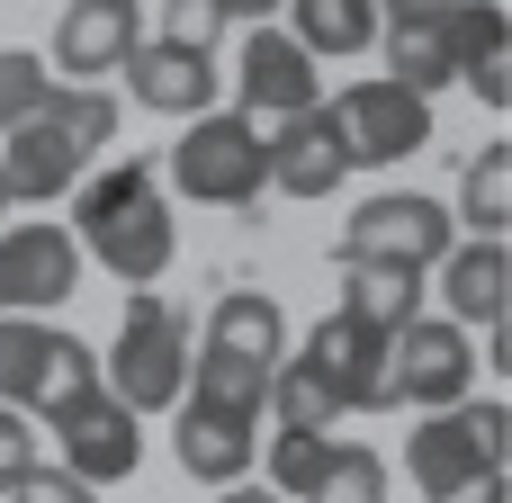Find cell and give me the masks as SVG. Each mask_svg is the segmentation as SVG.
Returning a JSON list of instances; mask_svg holds the SVG:
<instances>
[{"instance_id": "obj_1", "label": "cell", "mask_w": 512, "mask_h": 503, "mask_svg": "<svg viewBox=\"0 0 512 503\" xmlns=\"http://www.w3.org/2000/svg\"><path fill=\"white\" fill-rule=\"evenodd\" d=\"M72 243L81 261H99L117 288H153L180 252V225H171V198H162V171L153 162H108L72 189Z\"/></svg>"}, {"instance_id": "obj_2", "label": "cell", "mask_w": 512, "mask_h": 503, "mask_svg": "<svg viewBox=\"0 0 512 503\" xmlns=\"http://www.w3.org/2000/svg\"><path fill=\"white\" fill-rule=\"evenodd\" d=\"M117 144V99L108 90H54L45 117L9 126V153H0V189L9 207H45V198H72L90 180V162Z\"/></svg>"}, {"instance_id": "obj_3", "label": "cell", "mask_w": 512, "mask_h": 503, "mask_svg": "<svg viewBox=\"0 0 512 503\" xmlns=\"http://www.w3.org/2000/svg\"><path fill=\"white\" fill-rule=\"evenodd\" d=\"M189 306H171L162 288H126V315H117V351L99 360V387L126 405V414H171L189 396Z\"/></svg>"}, {"instance_id": "obj_4", "label": "cell", "mask_w": 512, "mask_h": 503, "mask_svg": "<svg viewBox=\"0 0 512 503\" xmlns=\"http://www.w3.org/2000/svg\"><path fill=\"white\" fill-rule=\"evenodd\" d=\"M99 387V351L81 342V333H63V324H45V315H0V405L9 414H63V405H81Z\"/></svg>"}, {"instance_id": "obj_5", "label": "cell", "mask_w": 512, "mask_h": 503, "mask_svg": "<svg viewBox=\"0 0 512 503\" xmlns=\"http://www.w3.org/2000/svg\"><path fill=\"white\" fill-rule=\"evenodd\" d=\"M162 180H171L180 198H198V207H252V198L270 189V144H261V126H252L243 108H207V117L180 126Z\"/></svg>"}, {"instance_id": "obj_6", "label": "cell", "mask_w": 512, "mask_h": 503, "mask_svg": "<svg viewBox=\"0 0 512 503\" xmlns=\"http://www.w3.org/2000/svg\"><path fill=\"white\" fill-rule=\"evenodd\" d=\"M504 459H512V405L504 396L441 405V414H423V432H405V477L423 495H441V486H459L477 468H504Z\"/></svg>"}, {"instance_id": "obj_7", "label": "cell", "mask_w": 512, "mask_h": 503, "mask_svg": "<svg viewBox=\"0 0 512 503\" xmlns=\"http://www.w3.org/2000/svg\"><path fill=\"white\" fill-rule=\"evenodd\" d=\"M450 243H459V225H450V207L423 198V189H378V198H360L351 225H342V261H387V270H423V279H432V261H441Z\"/></svg>"}, {"instance_id": "obj_8", "label": "cell", "mask_w": 512, "mask_h": 503, "mask_svg": "<svg viewBox=\"0 0 512 503\" xmlns=\"http://www.w3.org/2000/svg\"><path fill=\"white\" fill-rule=\"evenodd\" d=\"M468 387H477V342L450 315H414L405 333H387V396L396 405L441 414V405H468Z\"/></svg>"}, {"instance_id": "obj_9", "label": "cell", "mask_w": 512, "mask_h": 503, "mask_svg": "<svg viewBox=\"0 0 512 503\" xmlns=\"http://www.w3.org/2000/svg\"><path fill=\"white\" fill-rule=\"evenodd\" d=\"M333 126H342V153H351V171L369 162V171H387V162H405V153H423L432 144V99H414L405 81H351L342 99H333Z\"/></svg>"}, {"instance_id": "obj_10", "label": "cell", "mask_w": 512, "mask_h": 503, "mask_svg": "<svg viewBox=\"0 0 512 503\" xmlns=\"http://www.w3.org/2000/svg\"><path fill=\"white\" fill-rule=\"evenodd\" d=\"M45 432L63 450V477H81V486H126L144 468V414H126L108 387H90L81 405H63Z\"/></svg>"}, {"instance_id": "obj_11", "label": "cell", "mask_w": 512, "mask_h": 503, "mask_svg": "<svg viewBox=\"0 0 512 503\" xmlns=\"http://www.w3.org/2000/svg\"><path fill=\"white\" fill-rule=\"evenodd\" d=\"M81 243L72 225L54 216H27V225H0V315H45L81 288Z\"/></svg>"}, {"instance_id": "obj_12", "label": "cell", "mask_w": 512, "mask_h": 503, "mask_svg": "<svg viewBox=\"0 0 512 503\" xmlns=\"http://www.w3.org/2000/svg\"><path fill=\"white\" fill-rule=\"evenodd\" d=\"M234 99H243L252 126H279V117L324 108V72H315V54L288 27H252L243 54H234Z\"/></svg>"}, {"instance_id": "obj_13", "label": "cell", "mask_w": 512, "mask_h": 503, "mask_svg": "<svg viewBox=\"0 0 512 503\" xmlns=\"http://www.w3.org/2000/svg\"><path fill=\"white\" fill-rule=\"evenodd\" d=\"M297 360L333 387L342 414H396V396H387V333H369V324H351V315H324V324L297 342Z\"/></svg>"}, {"instance_id": "obj_14", "label": "cell", "mask_w": 512, "mask_h": 503, "mask_svg": "<svg viewBox=\"0 0 512 503\" xmlns=\"http://www.w3.org/2000/svg\"><path fill=\"white\" fill-rule=\"evenodd\" d=\"M135 45H144V0H72L54 18V72H72V90H99L108 72H126Z\"/></svg>"}, {"instance_id": "obj_15", "label": "cell", "mask_w": 512, "mask_h": 503, "mask_svg": "<svg viewBox=\"0 0 512 503\" xmlns=\"http://www.w3.org/2000/svg\"><path fill=\"white\" fill-rule=\"evenodd\" d=\"M126 90H135V108H153V117H207L216 108V90H225V72H216V54H189V45H171V36H144L135 54H126Z\"/></svg>"}, {"instance_id": "obj_16", "label": "cell", "mask_w": 512, "mask_h": 503, "mask_svg": "<svg viewBox=\"0 0 512 503\" xmlns=\"http://www.w3.org/2000/svg\"><path fill=\"white\" fill-rule=\"evenodd\" d=\"M261 144H270V189H279V198H333V189L351 180V153H342L333 108L279 117V126H261Z\"/></svg>"}, {"instance_id": "obj_17", "label": "cell", "mask_w": 512, "mask_h": 503, "mask_svg": "<svg viewBox=\"0 0 512 503\" xmlns=\"http://www.w3.org/2000/svg\"><path fill=\"white\" fill-rule=\"evenodd\" d=\"M432 279H441V306H450V324L459 333H486V324H504L512 306V252L504 243H450L441 261H432Z\"/></svg>"}, {"instance_id": "obj_18", "label": "cell", "mask_w": 512, "mask_h": 503, "mask_svg": "<svg viewBox=\"0 0 512 503\" xmlns=\"http://www.w3.org/2000/svg\"><path fill=\"white\" fill-rule=\"evenodd\" d=\"M171 414H180L171 450H180V468L198 486H243L252 477V459H261V423L252 414H216V405H171Z\"/></svg>"}, {"instance_id": "obj_19", "label": "cell", "mask_w": 512, "mask_h": 503, "mask_svg": "<svg viewBox=\"0 0 512 503\" xmlns=\"http://www.w3.org/2000/svg\"><path fill=\"white\" fill-rule=\"evenodd\" d=\"M378 45H387V81H405L414 99H432V90L459 81L450 9H396V18H378Z\"/></svg>"}, {"instance_id": "obj_20", "label": "cell", "mask_w": 512, "mask_h": 503, "mask_svg": "<svg viewBox=\"0 0 512 503\" xmlns=\"http://www.w3.org/2000/svg\"><path fill=\"white\" fill-rule=\"evenodd\" d=\"M450 45H459V81L504 117L512 108V18H504V0H450Z\"/></svg>"}, {"instance_id": "obj_21", "label": "cell", "mask_w": 512, "mask_h": 503, "mask_svg": "<svg viewBox=\"0 0 512 503\" xmlns=\"http://www.w3.org/2000/svg\"><path fill=\"white\" fill-rule=\"evenodd\" d=\"M207 351L252 360V369H279V360H288V306H279L270 288H225L216 315H207Z\"/></svg>"}, {"instance_id": "obj_22", "label": "cell", "mask_w": 512, "mask_h": 503, "mask_svg": "<svg viewBox=\"0 0 512 503\" xmlns=\"http://www.w3.org/2000/svg\"><path fill=\"white\" fill-rule=\"evenodd\" d=\"M423 297H432V279H423V270L342 261V306H333V315H351V324H369V333H405V324L423 315Z\"/></svg>"}, {"instance_id": "obj_23", "label": "cell", "mask_w": 512, "mask_h": 503, "mask_svg": "<svg viewBox=\"0 0 512 503\" xmlns=\"http://www.w3.org/2000/svg\"><path fill=\"white\" fill-rule=\"evenodd\" d=\"M288 36L324 63H342V54H369L378 45V0H288Z\"/></svg>"}, {"instance_id": "obj_24", "label": "cell", "mask_w": 512, "mask_h": 503, "mask_svg": "<svg viewBox=\"0 0 512 503\" xmlns=\"http://www.w3.org/2000/svg\"><path fill=\"white\" fill-rule=\"evenodd\" d=\"M180 405H216V414H252V423H261V405H270V369L225 360V351L198 342V360H189V396H180Z\"/></svg>"}, {"instance_id": "obj_25", "label": "cell", "mask_w": 512, "mask_h": 503, "mask_svg": "<svg viewBox=\"0 0 512 503\" xmlns=\"http://www.w3.org/2000/svg\"><path fill=\"white\" fill-rule=\"evenodd\" d=\"M450 225H477L486 243H504V225H512V144H486L459 171V216Z\"/></svg>"}, {"instance_id": "obj_26", "label": "cell", "mask_w": 512, "mask_h": 503, "mask_svg": "<svg viewBox=\"0 0 512 503\" xmlns=\"http://www.w3.org/2000/svg\"><path fill=\"white\" fill-rule=\"evenodd\" d=\"M324 468H333V432H270V459H261V486L279 503H315L324 486Z\"/></svg>"}, {"instance_id": "obj_27", "label": "cell", "mask_w": 512, "mask_h": 503, "mask_svg": "<svg viewBox=\"0 0 512 503\" xmlns=\"http://www.w3.org/2000/svg\"><path fill=\"white\" fill-rule=\"evenodd\" d=\"M270 414H279V432H333L342 423V405H333V387L288 351L279 369H270Z\"/></svg>"}, {"instance_id": "obj_28", "label": "cell", "mask_w": 512, "mask_h": 503, "mask_svg": "<svg viewBox=\"0 0 512 503\" xmlns=\"http://www.w3.org/2000/svg\"><path fill=\"white\" fill-rule=\"evenodd\" d=\"M63 81L45 72V54H27V45H0V135L9 126H27V117H45V99H54Z\"/></svg>"}, {"instance_id": "obj_29", "label": "cell", "mask_w": 512, "mask_h": 503, "mask_svg": "<svg viewBox=\"0 0 512 503\" xmlns=\"http://www.w3.org/2000/svg\"><path fill=\"white\" fill-rule=\"evenodd\" d=\"M315 503H387V459L369 441H333V468H324Z\"/></svg>"}, {"instance_id": "obj_30", "label": "cell", "mask_w": 512, "mask_h": 503, "mask_svg": "<svg viewBox=\"0 0 512 503\" xmlns=\"http://www.w3.org/2000/svg\"><path fill=\"white\" fill-rule=\"evenodd\" d=\"M225 27H234V18H225V0H171V9H162V36H171V45H189V54H216V45H225Z\"/></svg>"}, {"instance_id": "obj_31", "label": "cell", "mask_w": 512, "mask_h": 503, "mask_svg": "<svg viewBox=\"0 0 512 503\" xmlns=\"http://www.w3.org/2000/svg\"><path fill=\"white\" fill-rule=\"evenodd\" d=\"M36 468H45V459H36V423L0 405V495H9L18 477H36Z\"/></svg>"}, {"instance_id": "obj_32", "label": "cell", "mask_w": 512, "mask_h": 503, "mask_svg": "<svg viewBox=\"0 0 512 503\" xmlns=\"http://www.w3.org/2000/svg\"><path fill=\"white\" fill-rule=\"evenodd\" d=\"M9 503H99V486H81V477H63V468H36V477H18Z\"/></svg>"}, {"instance_id": "obj_33", "label": "cell", "mask_w": 512, "mask_h": 503, "mask_svg": "<svg viewBox=\"0 0 512 503\" xmlns=\"http://www.w3.org/2000/svg\"><path fill=\"white\" fill-rule=\"evenodd\" d=\"M432 503H512V486H504V468H477V477H459V486H441Z\"/></svg>"}, {"instance_id": "obj_34", "label": "cell", "mask_w": 512, "mask_h": 503, "mask_svg": "<svg viewBox=\"0 0 512 503\" xmlns=\"http://www.w3.org/2000/svg\"><path fill=\"white\" fill-rule=\"evenodd\" d=\"M270 9H288V0H225V18H243V27H270Z\"/></svg>"}, {"instance_id": "obj_35", "label": "cell", "mask_w": 512, "mask_h": 503, "mask_svg": "<svg viewBox=\"0 0 512 503\" xmlns=\"http://www.w3.org/2000/svg\"><path fill=\"white\" fill-rule=\"evenodd\" d=\"M216 503H279V495H270V486H252V477H243V486H216Z\"/></svg>"}, {"instance_id": "obj_36", "label": "cell", "mask_w": 512, "mask_h": 503, "mask_svg": "<svg viewBox=\"0 0 512 503\" xmlns=\"http://www.w3.org/2000/svg\"><path fill=\"white\" fill-rule=\"evenodd\" d=\"M396 9H450V0H378V18H396Z\"/></svg>"}, {"instance_id": "obj_37", "label": "cell", "mask_w": 512, "mask_h": 503, "mask_svg": "<svg viewBox=\"0 0 512 503\" xmlns=\"http://www.w3.org/2000/svg\"><path fill=\"white\" fill-rule=\"evenodd\" d=\"M0 216H9V189H0Z\"/></svg>"}]
</instances>
